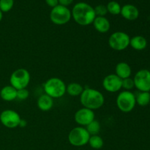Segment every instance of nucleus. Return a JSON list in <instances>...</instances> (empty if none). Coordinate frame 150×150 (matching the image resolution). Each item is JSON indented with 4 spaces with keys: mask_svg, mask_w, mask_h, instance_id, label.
<instances>
[{
    "mask_svg": "<svg viewBox=\"0 0 150 150\" xmlns=\"http://www.w3.org/2000/svg\"><path fill=\"white\" fill-rule=\"evenodd\" d=\"M29 95V92L26 88L17 90V98L20 100H25L27 99Z\"/></svg>",
    "mask_w": 150,
    "mask_h": 150,
    "instance_id": "nucleus-27",
    "label": "nucleus"
},
{
    "mask_svg": "<svg viewBox=\"0 0 150 150\" xmlns=\"http://www.w3.org/2000/svg\"><path fill=\"white\" fill-rule=\"evenodd\" d=\"M85 128L88 131L90 136H94V135H98V133L100 131V124L98 120H95L89 123L87 126H86Z\"/></svg>",
    "mask_w": 150,
    "mask_h": 150,
    "instance_id": "nucleus-22",
    "label": "nucleus"
},
{
    "mask_svg": "<svg viewBox=\"0 0 150 150\" xmlns=\"http://www.w3.org/2000/svg\"><path fill=\"white\" fill-rule=\"evenodd\" d=\"M135 87L134 81L133 79L131 78H127V79H122V88L126 91H130L132 89Z\"/></svg>",
    "mask_w": 150,
    "mask_h": 150,
    "instance_id": "nucleus-25",
    "label": "nucleus"
},
{
    "mask_svg": "<svg viewBox=\"0 0 150 150\" xmlns=\"http://www.w3.org/2000/svg\"><path fill=\"white\" fill-rule=\"evenodd\" d=\"M0 97L3 100L11 102L17 98V90L11 85H7L1 89Z\"/></svg>",
    "mask_w": 150,
    "mask_h": 150,
    "instance_id": "nucleus-17",
    "label": "nucleus"
},
{
    "mask_svg": "<svg viewBox=\"0 0 150 150\" xmlns=\"http://www.w3.org/2000/svg\"><path fill=\"white\" fill-rule=\"evenodd\" d=\"M37 105L40 111H48L54 105V99L46 94H43L38 98Z\"/></svg>",
    "mask_w": 150,
    "mask_h": 150,
    "instance_id": "nucleus-16",
    "label": "nucleus"
},
{
    "mask_svg": "<svg viewBox=\"0 0 150 150\" xmlns=\"http://www.w3.org/2000/svg\"><path fill=\"white\" fill-rule=\"evenodd\" d=\"M135 87L139 92L150 91V71L146 69L139 70L133 78Z\"/></svg>",
    "mask_w": 150,
    "mask_h": 150,
    "instance_id": "nucleus-10",
    "label": "nucleus"
},
{
    "mask_svg": "<svg viewBox=\"0 0 150 150\" xmlns=\"http://www.w3.org/2000/svg\"><path fill=\"white\" fill-rule=\"evenodd\" d=\"M2 18H3V13L0 10V22H1V21L2 20Z\"/></svg>",
    "mask_w": 150,
    "mask_h": 150,
    "instance_id": "nucleus-31",
    "label": "nucleus"
},
{
    "mask_svg": "<svg viewBox=\"0 0 150 150\" xmlns=\"http://www.w3.org/2000/svg\"><path fill=\"white\" fill-rule=\"evenodd\" d=\"M96 16H105L108 13L106 6L103 4H99L94 8Z\"/></svg>",
    "mask_w": 150,
    "mask_h": 150,
    "instance_id": "nucleus-26",
    "label": "nucleus"
},
{
    "mask_svg": "<svg viewBox=\"0 0 150 150\" xmlns=\"http://www.w3.org/2000/svg\"><path fill=\"white\" fill-rule=\"evenodd\" d=\"M45 3L52 8H54L59 4V0H45Z\"/></svg>",
    "mask_w": 150,
    "mask_h": 150,
    "instance_id": "nucleus-28",
    "label": "nucleus"
},
{
    "mask_svg": "<svg viewBox=\"0 0 150 150\" xmlns=\"http://www.w3.org/2000/svg\"><path fill=\"white\" fill-rule=\"evenodd\" d=\"M92 24L95 30L100 33H106L111 28V23L105 16H96Z\"/></svg>",
    "mask_w": 150,
    "mask_h": 150,
    "instance_id": "nucleus-14",
    "label": "nucleus"
},
{
    "mask_svg": "<svg viewBox=\"0 0 150 150\" xmlns=\"http://www.w3.org/2000/svg\"><path fill=\"white\" fill-rule=\"evenodd\" d=\"M43 89L45 94L53 99L60 98L66 93V84L59 78H50L44 83Z\"/></svg>",
    "mask_w": 150,
    "mask_h": 150,
    "instance_id": "nucleus-3",
    "label": "nucleus"
},
{
    "mask_svg": "<svg viewBox=\"0 0 150 150\" xmlns=\"http://www.w3.org/2000/svg\"><path fill=\"white\" fill-rule=\"evenodd\" d=\"M21 120V116L14 110L6 109L0 114V122L7 128L13 129L19 127Z\"/></svg>",
    "mask_w": 150,
    "mask_h": 150,
    "instance_id": "nucleus-9",
    "label": "nucleus"
},
{
    "mask_svg": "<svg viewBox=\"0 0 150 150\" xmlns=\"http://www.w3.org/2000/svg\"><path fill=\"white\" fill-rule=\"evenodd\" d=\"M130 45L136 51H142L147 46V40L144 37L136 35L130 38Z\"/></svg>",
    "mask_w": 150,
    "mask_h": 150,
    "instance_id": "nucleus-18",
    "label": "nucleus"
},
{
    "mask_svg": "<svg viewBox=\"0 0 150 150\" xmlns=\"http://www.w3.org/2000/svg\"><path fill=\"white\" fill-rule=\"evenodd\" d=\"M116 103L122 112H131L136 106V95L130 91H122L117 95Z\"/></svg>",
    "mask_w": 150,
    "mask_h": 150,
    "instance_id": "nucleus-4",
    "label": "nucleus"
},
{
    "mask_svg": "<svg viewBox=\"0 0 150 150\" xmlns=\"http://www.w3.org/2000/svg\"><path fill=\"white\" fill-rule=\"evenodd\" d=\"M72 18L71 11L67 7L58 4L52 8L50 13V20L56 25H64L68 23Z\"/></svg>",
    "mask_w": 150,
    "mask_h": 150,
    "instance_id": "nucleus-8",
    "label": "nucleus"
},
{
    "mask_svg": "<svg viewBox=\"0 0 150 150\" xmlns=\"http://www.w3.org/2000/svg\"><path fill=\"white\" fill-rule=\"evenodd\" d=\"M115 74L119 78H120L122 80L127 79V78H130V76L132 74L131 67L127 62H119L116 65Z\"/></svg>",
    "mask_w": 150,
    "mask_h": 150,
    "instance_id": "nucleus-15",
    "label": "nucleus"
},
{
    "mask_svg": "<svg viewBox=\"0 0 150 150\" xmlns=\"http://www.w3.org/2000/svg\"><path fill=\"white\" fill-rule=\"evenodd\" d=\"M136 102L140 106H146L150 103L149 92H139L136 95Z\"/></svg>",
    "mask_w": 150,
    "mask_h": 150,
    "instance_id": "nucleus-20",
    "label": "nucleus"
},
{
    "mask_svg": "<svg viewBox=\"0 0 150 150\" xmlns=\"http://www.w3.org/2000/svg\"><path fill=\"white\" fill-rule=\"evenodd\" d=\"M26 125H27V122H26L25 120L21 119V122H20V124H19V127H25Z\"/></svg>",
    "mask_w": 150,
    "mask_h": 150,
    "instance_id": "nucleus-30",
    "label": "nucleus"
},
{
    "mask_svg": "<svg viewBox=\"0 0 150 150\" xmlns=\"http://www.w3.org/2000/svg\"><path fill=\"white\" fill-rule=\"evenodd\" d=\"M83 87L81 84L76 82L69 83L67 86H66V92L69 95L73 97L80 96L83 91Z\"/></svg>",
    "mask_w": 150,
    "mask_h": 150,
    "instance_id": "nucleus-19",
    "label": "nucleus"
},
{
    "mask_svg": "<svg viewBox=\"0 0 150 150\" xmlns=\"http://www.w3.org/2000/svg\"><path fill=\"white\" fill-rule=\"evenodd\" d=\"M71 14L73 20L81 26L92 24L96 17L94 7L85 2H79L75 4Z\"/></svg>",
    "mask_w": 150,
    "mask_h": 150,
    "instance_id": "nucleus-1",
    "label": "nucleus"
},
{
    "mask_svg": "<svg viewBox=\"0 0 150 150\" xmlns=\"http://www.w3.org/2000/svg\"><path fill=\"white\" fill-rule=\"evenodd\" d=\"M14 5V0H0V10L7 13L12 10Z\"/></svg>",
    "mask_w": 150,
    "mask_h": 150,
    "instance_id": "nucleus-24",
    "label": "nucleus"
},
{
    "mask_svg": "<svg viewBox=\"0 0 150 150\" xmlns=\"http://www.w3.org/2000/svg\"><path fill=\"white\" fill-rule=\"evenodd\" d=\"M74 0H59V4L64 6V7H67L70 4H71L73 2Z\"/></svg>",
    "mask_w": 150,
    "mask_h": 150,
    "instance_id": "nucleus-29",
    "label": "nucleus"
},
{
    "mask_svg": "<svg viewBox=\"0 0 150 150\" xmlns=\"http://www.w3.org/2000/svg\"><path fill=\"white\" fill-rule=\"evenodd\" d=\"M88 144L92 149H100L103 146L104 142L102 137H100L99 135H94V136H90Z\"/></svg>",
    "mask_w": 150,
    "mask_h": 150,
    "instance_id": "nucleus-21",
    "label": "nucleus"
},
{
    "mask_svg": "<svg viewBox=\"0 0 150 150\" xmlns=\"http://www.w3.org/2000/svg\"><path fill=\"white\" fill-rule=\"evenodd\" d=\"M90 135L84 127L79 126L70 130L68 134V142L71 145L77 147L85 146L89 142Z\"/></svg>",
    "mask_w": 150,
    "mask_h": 150,
    "instance_id": "nucleus-6",
    "label": "nucleus"
},
{
    "mask_svg": "<svg viewBox=\"0 0 150 150\" xmlns=\"http://www.w3.org/2000/svg\"><path fill=\"white\" fill-rule=\"evenodd\" d=\"M130 36L126 32H115L108 38V45L114 51H122L130 45Z\"/></svg>",
    "mask_w": 150,
    "mask_h": 150,
    "instance_id": "nucleus-7",
    "label": "nucleus"
},
{
    "mask_svg": "<svg viewBox=\"0 0 150 150\" xmlns=\"http://www.w3.org/2000/svg\"><path fill=\"white\" fill-rule=\"evenodd\" d=\"M80 102L83 107L94 111L99 109L104 105L105 98L100 91L92 88H86L80 95Z\"/></svg>",
    "mask_w": 150,
    "mask_h": 150,
    "instance_id": "nucleus-2",
    "label": "nucleus"
},
{
    "mask_svg": "<svg viewBox=\"0 0 150 150\" xmlns=\"http://www.w3.org/2000/svg\"><path fill=\"white\" fill-rule=\"evenodd\" d=\"M31 76L25 68H18L13 72L10 77V83L16 90L26 89L29 84Z\"/></svg>",
    "mask_w": 150,
    "mask_h": 150,
    "instance_id": "nucleus-5",
    "label": "nucleus"
},
{
    "mask_svg": "<svg viewBox=\"0 0 150 150\" xmlns=\"http://www.w3.org/2000/svg\"><path fill=\"white\" fill-rule=\"evenodd\" d=\"M120 14L126 20L134 21L139 18V11L136 6L128 4L122 7Z\"/></svg>",
    "mask_w": 150,
    "mask_h": 150,
    "instance_id": "nucleus-13",
    "label": "nucleus"
},
{
    "mask_svg": "<svg viewBox=\"0 0 150 150\" xmlns=\"http://www.w3.org/2000/svg\"><path fill=\"white\" fill-rule=\"evenodd\" d=\"M75 122L81 127H86L93 120H95L94 111L83 107L76 112L74 116Z\"/></svg>",
    "mask_w": 150,
    "mask_h": 150,
    "instance_id": "nucleus-11",
    "label": "nucleus"
},
{
    "mask_svg": "<svg viewBox=\"0 0 150 150\" xmlns=\"http://www.w3.org/2000/svg\"><path fill=\"white\" fill-rule=\"evenodd\" d=\"M122 80L116 74H109L104 78L102 85L105 91L114 93L122 89Z\"/></svg>",
    "mask_w": 150,
    "mask_h": 150,
    "instance_id": "nucleus-12",
    "label": "nucleus"
},
{
    "mask_svg": "<svg viewBox=\"0 0 150 150\" xmlns=\"http://www.w3.org/2000/svg\"><path fill=\"white\" fill-rule=\"evenodd\" d=\"M106 7H107V10H108V13H111V15L117 16V15L120 14L122 7L120 6V4H119L117 1H109V2L108 3V4L106 5Z\"/></svg>",
    "mask_w": 150,
    "mask_h": 150,
    "instance_id": "nucleus-23",
    "label": "nucleus"
}]
</instances>
